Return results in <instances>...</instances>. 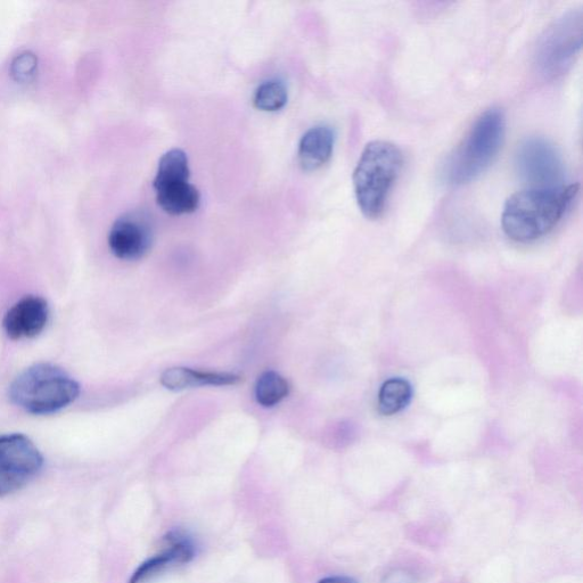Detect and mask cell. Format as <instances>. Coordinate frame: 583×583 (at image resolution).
<instances>
[{"instance_id": "cell-8", "label": "cell", "mask_w": 583, "mask_h": 583, "mask_svg": "<svg viewBox=\"0 0 583 583\" xmlns=\"http://www.w3.org/2000/svg\"><path fill=\"white\" fill-rule=\"evenodd\" d=\"M150 221L142 213H127L111 228L109 246L117 258L133 261L146 256L152 248Z\"/></svg>"}, {"instance_id": "cell-4", "label": "cell", "mask_w": 583, "mask_h": 583, "mask_svg": "<svg viewBox=\"0 0 583 583\" xmlns=\"http://www.w3.org/2000/svg\"><path fill=\"white\" fill-rule=\"evenodd\" d=\"M80 394V385L53 364L40 363L22 372L11 385L13 404L34 415H51L67 408Z\"/></svg>"}, {"instance_id": "cell-9", "label": "cell", "mask_w": 583, "mask_h": 583, "mask_svg": "<svg viewBox=\"0 0 583 583\" xmlns=\"http://www.w3.org/2000/svg\"><path fill=\"white\" fill-rule=\"evenodd\" d=\"M49 308L45 299L28 295L7 311L3 320L8 338L18 341L34 339L44 331L48 323Z\"/></svg>"}, {"instance_id": "cell-16", "label": "cell", "mask_w": 583, "mask_h": 583, "mask_svg": "<svg viewBox=\"0 0 583 583\" xmlns=\"http://www.w3.org/2000/svg\"><path fill=\"white\" fill-rule=\"evenodd\" d=\"M289 100L284 82L269 80L261 84L253 97V104L260 111L276 112L282 110Z\"/></svg>"}, {"instance_id": "cell-19", "label": "cell", "mask_w": 583, "mask_h": 583, "mask_svg": "<svg viewBox=\"0 0 583 583\" xmlns=\"http://www.w3.org/2000/svg\"><path fill=\"white\" fill-rule=\"evenodd\" d=\"M318 583H356V582L349 579V578L332 577V578H326L322 581H319Z\"/></svg>"}, {"instance_id": "cell-10", "label": "cell", "mask_w": 583, "mask_h": 583, "mask_svg": "<svg viewBox=\"0 0 583 583\" xmlns=\"http://www.w3.org/2000/svg\"><path fill=\"white\" fill-rule=\"evenodd\" d=\"M43 465V455L27 435L16 433L0 437V471L30 476L39 472Z\"/></svg>"}, {"instance_id": "cell-14", "label": "cell", "mask_w": 583, "mask_h": 583, "mask_svg": "<svg viewBox=\"0 0 583 583\" xmlns=\"http://www.w3.org/2000/svg\"><path fill=\"white\" fill-rule=\"evenodd\" d=\"M412 396V385L407 380L399 377L388 380L379 393L380 413L385 416L398 414L409 405Z\"/></svg>"}, {"instance_id": "cell-15", "label": "cell", "mask_w": 583, "mask_h": 583, "mask_svg": "<svg viewBox=\"0 0 583 583\" xmlns=\"http://www.w3.org/2000/svg\"><path fill=\"white\" fill-rule=\"evenodd\" d=\"M290 393V384L282 375L268 371L259 376L256 384V399L262 407L272 408Z\"/></svg>"}, {"instance_id": "cell-6", "label": "cell", "mask_w": 583, "mask_h": 583, "mask_svg": "<svg viewBox=\"0 0 583 583\" xmlns=\"http://www.w3.org/2000/svg\"><path fill=\"white\" fill-rule=\"evenodd\" d=\"M190 176V164L184 151L174 149L162 155L153 187L156 202L168 215H188L199 209L201 194L190 183Z\"/></svg>"}, {"instance_id": "cell-18", "label": "cell", "mask_w": 583, "mask_h": 583, "mask_svg": "<svg viewBox=\"0 0 583 583\" xmlns=\"http://www.w3.org/2000/svg\"><path fill=\"white\" fill-rule=\"evenodd\" d=\"M28 476L0 471V497L13 494L26 484Z\"/></svg>"}, {"instance_id": "cell-3", "label": "cell", "mask_w": 583, "mask_h": 583, "mask_svg": "<svg viewBox=\"0 0 583 583\" xmlns=\"http://www.w3.org/2000/svg\"><path fill=\"white\" fill-rule=\"evenodd\" d=\"M505 136V117L502 110L492 108L481 114L468 131L463 142L449 156L443 176L453 185L472 182L486 171L496 159Z\"/></svg>"}, {"instance_id": "cell-12", "label": "cell", "mask_w": 583, "mask_h": 583, "mask_svg": "<svg viewBox=\"0 0 583 583\" xmlns=\"http://www.w3.org/2000/svg\"><path fill=\"white\" fill-rule=\"evenodd\" d=\"M161 384L171 391H182L199 387H225L242 381V377L232 373L203 372L187 367H172L161 375Z\"/></svg>"}, {"instance_id": "cell-1", "label": "cell", "mask_w": 583, "mask_h": 583, "mask_svg": "<svg viewBox=\"0 0 583 583\" xmlns=\"http://www.w3.org/2000/svg\"><path fill=\"white\" fill-rule=\"evenodd\" d=\"M579 193V185L537 188L513 194L506 201L502 227L511 240L530 243L546 236L560 223Z\"/></svg>"}, {"instance_id": "cell-17", "label": "cell", "mask_w": 583, "mask_h": 583, "mask_svg": "<svg viewBox=\"0 0 583 583\" xmlns=\"http://www.w3.org/2000/svg\"><path fill=\"white\" fill-rule=\"evenodd\" d=\"M37 57L32 53H22L12 63L11 72L15 80L29 81L37 71Z\"/></svg>"}, {"instance_id": "cell-2", "label": "cell", "mask_w": 583, "mask_h": 583, "mask_svg": "<svg viewBox=\"0 0 583 583\" xmlns=\"http://www.w3.org/2000/svg\"><path fill=\"white\" fill-rule=\"evenodd\" d=\"M402 153L397 145L374 141L366 145L353 172L358 207L369 219L379 218L399 177Z\"/></svg>"}, {"instance_id": "cell-13", "label": "cell", "mask_w": 583, "mask_h": 583, "mask_svg": "<svg viewBox=\"0 0 583 583\" xmlns=\"http://www.w3.org/2000/svg\"><path fill=\"white\" fill-rule=\"evenodd\" d=\"M168 541L169 547L166 552L139 566L129 583H142L172 564H184L192 560L195 549L190 539L176 533V535H170Z\"/></svg>"}, {"instance_id": "cell-11", "label": "cell", "mask_w": 583, "mask_h": 583, "mask_svg": "<svg viewBox=\"0 0 583 583\" xmlns=\"http://www.w3.org/2000/svg\"><path fill=\"white\" fill-rule=\"evenodd\" d=\"M335 145L332 127L320 125L310 128L299 143L298 160L305 171H316L331 160Z\"/></svg>"}, {"instance_id": "cell-7", "label": "cell", "mask_w": 583, "mask_h": 583, "mask_svg": "<svg viewBox=\"0 0 583 583\" xmlns=\"http://www.w3.org/2000/svg\"><path fill=\"white\" fill-rule=\"evenodd\" d=\"M515 166L531 187L562 186L564 163L554 145L541 137H529L517 147Z\"/></svg>"}, {"instance_id": "cell-5", "label": "cell", "mask_w": 583, "mask_h": 583, "mask_svg": "<svg viewBox=\"0 0 583 583\" xmlns=\"http://www.w3.org/2000/svg\"><path fill=\"white\" fill-rule=\"evenodd\" d=\"M582 32L581 10L565 13L550 24L536 48V65L541 76L555 79L572 67L581 49Z\"/></svg>"}]
</instances>
